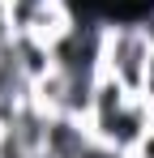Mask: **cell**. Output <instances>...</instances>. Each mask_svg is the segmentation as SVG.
Masks as SVG:
<instances>
[{"label": "cell", "instance_id": "cell-1", "mask_svg": "<svg viewBox=\"0 0 154 158\" xmlns=\"http://www.w3.org/2000/svg\"><path fill=\"white\" fill-rule=\"evenodd\" d=\"M154 56V34L146 17H111L103 30V73L116 77L124 90L141 94Z\"/></svg>", "mask_w": 154, "mask_h": 158}, {"label": "cell", "instance_id": "cell-2", "mask_svg": "<svg viewBox=\"0 0 154 158\" xmlns=\"http://www.w3.org/2000/svg\"><path fill=\"white\" fill-rule=\"evenodd\" d=\"M146 103H150V124H154V98H146Z\"/></svg>", "mask_w": 154, "mask_h": 158}]
</instances>
